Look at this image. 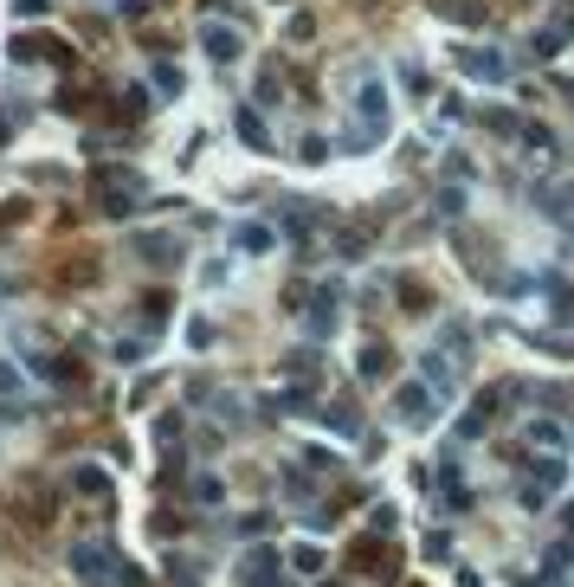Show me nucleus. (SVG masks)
I'll return each instance as SVG.
<instances>
[{
    "label": "nucleus",
    "mask_w": 574,
    "mask_h": 587,
    "mask_svg": "<svg viewBox=\"0 0 574 587\" xmlns=\"http://www.w3.org/2000/svg\"><path fill=\"white\" fill-rule=\"evenodd\" d=\"M206 52H213V58H239V39H233L227 26H206Z\"/></svg>",
    "instance_id": "obj_9"
},
{
    "label": "nucleus",
    "mask_w": 574,
    "mask_h": 587,
    "mask_svg": "<svg viewBox=\"0 0 574 587\" xmlns=\"http://www.w3.org/2000/svg\"><path fill=\"white\" fill-rule=\"evenodd\" d=\"M71 484H78V491H104V497H110V478H104L97 465H78V471H71Z\"/></svg>",
    "instance_id": "obj_11"
},
{
    "label": "nucleus",
    "mask_w": 574,
    "mask_h": 587,
    "mask_svg": "<svg viewBox=\"0 0 574 587\" xmlns=\"http://www.w3.org/2000/svg\"><path fill=\"white\" fill-rule=\"evenodd\" d=\"M71 568H78L85 587H136V581H142L110 542H78V549H71Z\"/></svg>",
    "instance_id": "obj_1"
},
{
    "label": "nucleus",
    "mask_w": 574,
    "mask_h": 587,
    "mask_svg": "<svg viewBox=\"0 0 574 587\" xmlns=\"http://www.w3.org/2000/svg\"><path fill=\"white\" fill-rule=\"evenodd\" d=\"M187 336H194V349H206V342H213V323H206V317H194V323H187Z\"/></svg>",
    "instance_id": "obj_14"
},
{
    "label": "nucleus",
    "mask_w": 574,
    "mask_h": 587,
    "mask_svg": "<svg viewBox=\"0 0 574 587\" xmlns=\"http://www.w3.org/2000/svg\"><path fill=\"white\" fill-rule=\"evenodd\" d=\"M239 587H277V549H252L239 562Z\"/></svg>",
    "instance_id": "obj_3"
},
{
    "label": "nucleus",
    "mask_w": 574,
    "mask_h": 587,
    "mask_svg": "<svg viewBox=\"0 0 574 587\" xmlns=\"http://www.w3.org/2000/svg\"><path fill=\"white\" fill-rule=\"evenodd\" d=\"M458 65L471 71V78H504V58L497 52H458Z\"/></svg>",
    "instance_id": "obj_7"
},
{
    "label": "nucleus",
    "mask_w": 574,
    "mask_h": 587,
    "mask_svg": "<svg viewBox=\"0 0 574 587\" xmlns=\"http://www.w3.org/2000/svg\"><path fill=\"white\" fill-rule=\"evenodd\" d=\"M439 407H446V400H439V394H426L419 381H413V388H400V400H394V413H400V420H413V426H426Z\"/></svg>",
    "instance_id": "obj_2"
},
{
    "label": "nucleus",
    "mask_w": 574,
    "mask_h": 587,
    "mask_svg": "<svg viewBox=\"0 0 574 587\" xmlns=\"http://www.w3.org/2000/svg\"><path fill=\"white\" fill-rule=\"evenodd\" d=\"M233 246L239 252H271V227H265V219H246V227L233 233Z\"/></svg>",
    "instance_id": "obj_6"
},
{
    "label": "nucleus",
    "mask_w": 574,
    "mask_h": 587,
    "mask_svg": "<svg viewBox=\"0 0 574 587\" xmlns=\"http://www.w3.org/2000/svg\"><path fill=\"white\" fill-rule=\"evenodd\" d=\"M336 310H342V304H336V284H323V290H317V310L304 317V329H310V336H329V329H336Z\"/></svg>",
    "instance_id": "obj_4"
},
{
    "label": "nucleus",
    "mask_w": 574,
    "mask_h": 587,
    "mask_svg": "<svg viewBox=\"0 0 574 587\" xmlns=\"http://www.w3.org/2000/svg\"><path fill=\"white\" fill-rule=\"evenodd\" d=\"M291 568H297V574H317V568H323V549H310V542H304V549L291 555Z\"/></svg>",
    "instance_id": "obj_12"
},
{
    "label": "nucleus",
    "mask_w": 574,
    "mask_h": 587,
    "mask_svg": "<svg viewBox=\"0 0 574 587\" xmlns=\"http://www.w3.org/2000/svg\"><path fill=\"white\" fill-rule=\"evenodd\" d=\"M239 142H252V149H265V116H252V110H239Z\"/></svg>",
    "instance_id": "obj_10"
},
{
    "label": "nucleus",
    "mask_w": 574,
    "mask_h": 587,
    "mask_svg": "<svg viewBox=\"0 0 574 587\" xmlns=\"http://www.w3.org/2000/svg\"><path fill=\"white\" fill-rule=\"evenodd\" d=\"M227 491H220V478H194V503H220Z\"/></svg>",
    "instance_id": "obj_13"
},
{
    "label": "nucleus",
    "mask_w": 574,
    "mask_h": 587,
    "mask_svg": "<svg viewBox=\"0 0 574 587\" xmlns=\"http://www.w3.org/2000/svg\"><path fill=\"white\" fill-rule=\"evenodd\" d=\"M136 252L149 258V265H181V246H175L168 233H142V239H136Z\"/></svg>",
    "instance_id": "obj_5"
},
{
    "label": "nucleus",
    "mask_w": 574,
    "mask_h": 587,
    "mask_svg": "<svg viewBox=\"0 0 574 587\" xmlns=\"http://www.w3.org/2000/svg\"><path fill=\"white\" fill-rule=\"evenodd\" d=\"M561 439H568V432H561L555 420H536V426H529V446H542V452H568Z\"/></svg>",
    "instance_id": "obj_8"
}]
</instances>
